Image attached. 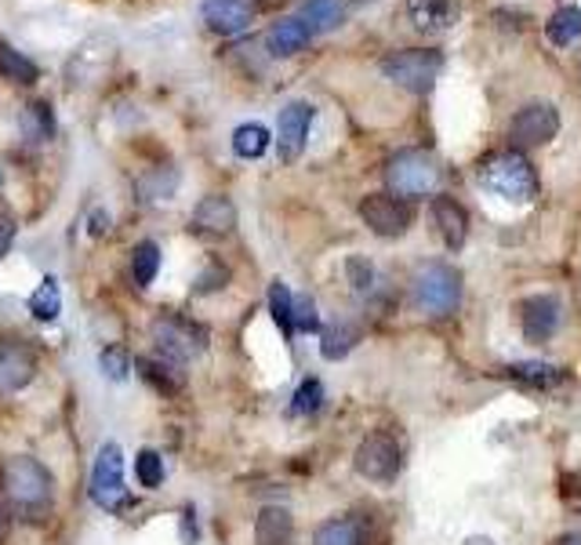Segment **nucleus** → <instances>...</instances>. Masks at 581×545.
<instances>
[{"label":"nucleus","instance_id":"7ed1b4c3","mask_svg":"<svg viewBox=\"0 0 581 545\" xmlns=\"http://www.w3.org/2000/svg\"><path fill=\"white\" fill-rule=\"evenodd\" d=\"M440 179H444L440 164L422 149H403L386 164V186H389V193L400 197V200L433 197Z\"/></svg>","mask_w":581,"mask_h":545},{"label":"nucleus","instance_id":"a211bd4d","mask_svg":"<svg viewBox=\"0 0 581 545\" xmlns=\"http://www.w3.org/2000/svg\"><path fill=\"white\" fill-rule=\"evenodd\" d=\"M407 19L418 33H444L455 26L458 4L455 0H407Z\"/></svg>","mask_w":581,"mask_h":545},{"label":"nucleus","instance_id":"b1692460","mask_svg":"<svg viewBox=\"0 0 581 545\" xmlns=\"http://www.w3.org/2000/svg\"><path fill=\"white\" fill-rule=\"evenodd\" d=\"M357 342H360V331L349 327V324H331V327L320 331V353H324V360L349 357Z\"/></svg>","mask_w":581,"mask_h":545},{"label":"nucleus","instance_id":"0eeeda50","mask_svg":"<svg viewBox=\"0 0 581 545\" xmlns=\"http://www.w3.org/2000/svg\"><path fill=\"white\" fill-rule=\"evenodd\" d=\"M91 502L105 513H121L127 505V483H124V452L121 444H102L91 466Z\"/></svg>","mask_w":581,"mask_h":545},{"label":"nucleus","instance_id":"37998d69","mask_svg":"<svg viewBox=\"0 0 581 545\" xmlns=\"http://www.w3.org/2000/svg\"><path fill=\"white\" fill-rule=\"evenodd\" d=\"M0 182H4V179H0Z\"/></svg>","mask_w":581,"mask_h":545},{"label":"nucleus","instance_id":"72a5a7b5","mask_svg":"<svg viewBox=\"0 0 581 545\" xmlns=\"http://www.w3.org/2000/svg\"><path fill=\"white\" fill-rule=\"evenodd\" d=\"M320 408H324V386H320V378H305L299 393H294L291 414H316Z\"/></svg>","mask_w":581,"mask_h":545},{"label":"nucleus","instance_id":"ddd939ff","mask_svg":"<svg viewBox=\"0 0 581 545\" xmlns=\"http://www.w3.org/2000/svg\"><path fill=\"white\" fill-rule=\"evenodd\" d=\"M33 375H37V357L26 342H0V393H19L33 382Z\"/></svg>","mask_w":581,"mask_h":545},{"label":"nucleus","instance_id":"2f4dec72","mask_svg":"<svg viewBox=\"0 0 581 545\" xmlns=\"http://www.w3.org/2000/svg\"><path fill=\"white\" fill-rule=\"evenodd\" d=\"M135 477L146 491H157L164 483V458L153 452V447H146V452H138L135 458Z\"/></svg>","mask_w":581,"mask_h":545},{"label":"nucleus","instance_id":"58836bf2","mask_svg":"<svg viewBox=\"0 0 581 545\" xmlns=\"http://www.w3.org/2000/svg\"><path fill=\"white\" fill-rule=\"evenodd\" d=\"M11 241H15V222H11L8 215H0V258L8 255Z\"/></svg>","mask_w":581,"mask_h":545},{"label":"nucleus","instance_id":"bb28decb","mask_svg":"<svg viewBox=\"0 0 581 545\" xmlns=\"http://www.w3.org/2000/svg\"><path fill=\"white\" fill-rule=\"evenodd\" d=\"M269 149V132L262 124H241L233 132V153L241 160H258Z\"/></svg>","mask_w":581,"mask_h":545},{"label":"nucleus","instance_id":"f8f14e48","mask_svg":"<svg viewBox=\"0 0 581 545\" xmlns=\"http://www.w3.org/2000/svg\"><path fill=\"white\" fill-rule=\"evenodd\" d=\"M310 127H313V105L310 102H288L280 110V121H277V149H280V160H299L302 149H305V138H310Z\"/></svg>","mask_w":581,"mask_h":545},{"label":"nucleus","instance_id":"c756f323","mask_svg":"<svg viewBox=\"0 0 581 545\" xmlns=\"http://www.w3.org/2000/svg\"><path fill=\"white\" fill-rule=\"evenodd\" d=\"M22 132H26L33 142H47L55 135V116H52V105L47 102H30L26 110H22Z\"/></svg>","mask_w":581,"mask_h":545},{"label":"nucleus","instance_id":"4c0bfd02","mask_svg":"<svg viewBox=\"0 0 581 545\" xmlns=\"http://www.w3.org/2000/svg\"><path fill=\"white\" fill-rule=\"evenodd\" d=\"M225 280H230V272L225 269H208L204 277L197 280V294H211V291H219V288H225Z\"/></svg>","mask_w":581,"mask_h":545},{"label":"nucleus","instance_id":"1a4fd4ad","mask_svg":"<svg viewBox=\"0 0 581 545\" xmlns=\"http://www.w3.org/2000/svg\"><path fill=\"white\" fill-rule=\"evenodd\" d=\"M360 219H364V226L378 236H403L411 230L414 211L407 200H400L393 193H371L360 200Z\"/></svg>","mask_w":581,"mask_h":545},{"label":"nucleus","instance_id":"39448f33","mask_svg":"<svg viewBox=\"0 0 581 545\" xmlns=\"http://www.w3.org/2000/svg\"><path fill=\"white\" fill-rule=\"evenodd\" d=\"M444 69V55L433 47H407V52H393L382 58V74L393 80L396 88L425 94Z\"/></svg>","mask_w":581,"mask_h":545},{"label":"nucleus","instance_id":"ea45409f","mask_svg":"<svg viewBox=\"0 0 581 545\" xmlns=\"http://www.w3.org/2000/svg\"><path fill=\"white\" fill-rule=\"evenodd\" d=\"M8 531H11V513H8V505L0 502V545H4L8 538Z\"/></svg>","mask_w":581,"mask_h":545},{"label":"nucleus","instance_id":"f257e3e1","mask_svg":"<svg viewBox=\"0 0 581 545\" xmlns=\"http://www.w3.org/2000/svg\"><path fill=\"white\" fill-rule=\"evenodd\" d=\"M0 491H4L8 513L26 524H44L55 509V480L37 458L11 455L0 461Z\"/></svg>","mask_w":581,"mask_h":545},{"label":"nucleus","instance_id":"412c9836","mask_svg":"<svg viewBox=\"0 0 581 545\" xmlns=\"http://www.w3.org/2000/svg\"><path fill=\"white\" fill-rule=\"evenodd\" d=\"M313 545H367V531L357 516H335L316 527Z\"/></svg>","mask_w":581,"mask_h":545},{"label":"nucleus","instance_id":"dca6fc26","mask_svg":"<svg viewBox=\"0 0 581 545\" xmlns=\"http://www.w3.org/2000/svg\"><path fill=\"white\" fill-rule=\"evenodd\" d=\"M433 230L440 233V241L450 247V252H458V247L466 244V236H469L466 208H461L455 197H436L433 200Z\"/></svg>","mask_w":581,"mask_h":545},{"label":"nucleus","instance_id":"7c9ffc66","mask_svg":"<svg viewBox=\"0 0 581 545\" xmlns=\"http://www.w3.org/2000/svg\"><path fill=\"white\" fill-rule=\"evenodd\" d=\"M545 37H549L552 44H571L581 37V8H563L556 11V15L549 19V26H545Z\"/></svg>","mask_w":581,"mask_h":545},{"label":"nucleus","instance_id":"393cba45","mask_svg":"<svg viewBox=\"0 0 581 545\" xmlns=\"http://www.w3.org/2000/svg\"><path fill=\"white\" fill-rule=\"evenodd\" d=\"M30 313L41 320V324H52L63 313V291H58L55 277H44L41 288L30 294Z\"/></svg>","mask_w":581,"mask_h":545},{"label":"nucleus","instance_id":"f704fd0d","mask_svg":"<svg viewBox=\"0 0 581 545\" xmlns=\"http://www.w3.org/2000/svg\"><path fill=\"white\" fill-rule=\"evenodd\" d=\"M175 186H179V175L175 171L168 175V179H164V171H153L138 182V193H142V200H171Z\"/></svg>","mask_w":581,"mask_h":545},{"label":"nucleus","instance_id":"f3484780","mask_svg":"<svg viewBox=\"0 0 581 545\" xmlns=\"http://www.w3.org/2000/svg\"><path fill=\"white\" fill-rule=\"evenodd\" d=\"M135 367L142 371V378L157 389V393H182L186 389V364L164 357V353H149V357H138Z\"/></svg>","mask_w":581,"mask_h":545},{"label":"nucleus","instance_id":"9d476101","mask_svg":"<svg viewBox=\"0 0 581 545\" xmlns=\"http://www.w3.org/2000/svg\"><path fill=\"white\" fill-rule=\"evenodd\" d=\"M560 132V110L552 102H527L524 110L513 116V127H509V138L516 146H545L549 138Z\"/></svg>","mask_w":581,"mask_h":545},{"label":"nucleus","instance_id":"e433bc0d","mask_svg":"<svg viewBox=\"0 0 581 545\" xmlns=\"http://www.w3.org/2000/svg\"><path fill=\"white\" fill-rule=\"evenodd\" d=\"M291 320H294V331H320V316H316V305L313 299H294L291 305Z\"/></svg>","mask_w":581,"mask_h":545},{"label":"nucleus","instance_id":"c85d7f7f","mask_svg":"<svg viewBox=\"0 0 581 545\" xmlns=\"http://www.w3.org/2000/svg\"><path fill=\"white\" fill-rule=\"evenodd\" d=\"M291 305H294V294L288 291V283L272 280L269 283V313L277 320V327L283 331V338H294V320H291Z\"/></svg>","mask_w":581,"mask_h":545},{"label":"nucleus","instance_id":"9b49d317","mask_svg":"<svg viewBox=\"0 0 581 545\" xmlns=\"http://www.w3.org/2000/svg\"><path fill=\"white\" fill-rule=\"evenodd\" d=\"M516 324L530 342H549L560 331V302L552 294H530L516 302Z\"/></svg>","mask_w":581,"mask_h":545},{"label":"nucleus","instance_id":"2eb2a0df","mask_svg":"<svg viewBox=\"0 0 581 545\" xmlns=\"http://www.w3.org/2000/svg\"><path fill=\"white\" fill-rule=\"evenodd\" d=\"M236 226V208L230 197H204L193 211V233L200 236H230Z\"/></svg>","mask_w":581,"mask_h":545},{"label":"nucleus","instance_id":"4468645a","mask_svg":"<svg viewBox=\"0 0 581 545\" xmlns=\"http://www.w3.org/2000/svg\"><path fill=\"white\" fill-rule=\"evenodd\" d=\"M255 11H258L255 0H204L200 15H204L208 30L222 33V37H236V33L252 26Z\"/></svg>","mask_w":581,"mask_h":545},{"label":"nucleus","instance_id":"a878e982","mask_svg":"<svg viewBox=\"0 0 581 545\" xmlns=\"http://www.w3.org/2000/svg\"><path fill=\"white\" fill-rule=\"evenodd\" d=\"M0 77H4V80H15V85H33V80L41 77V69L33 66L22 52H15L11 44L0 41Z\"/></svg>","mask_w":581,"mask_h":545},{"label":"nucleus","instance_id":"c9c22d12","mask_svg":"<svg viewBox=\"0 0 581 545\" xmlns=\"http://www.w3.org/2000/svg\"><path fill=\"white\" fill-rule=\"evenodd\" d=\"M346 272H349V283H353V291H357V294H367L375 288V269H371L367 258H349Z\"/></svg>","mask_w":581,"mask_h":545},{"label":"nucleus","instance_id":"473e14b6","mask_svg":"<svg viewBox=\"0 0 581 545\" xmlns=\"http://www.w3.org/2000/svg\"><path fill=\"white\" fill-rule=\"evenodd\" d=\"M99 367L105 378H113V382H124L127 375H132V357H127L124 346H105L99 353Z\"/></svg>","mask_w":581,"mask_h":545},{"label":"nucleus","instance_id":"6ab92c4d","mask_svg":"<svg viewBox=\"0 0 581 545\" xmlns=\"http://www.w3.org/2000/svg\"><path fill=\"white\" fill-rule=\"evenodd\" d=\"M255 545H294V516L283 505H266L255 516Z\"/></svg>","mask_w":581,"mask_h":545},{"label":"nucleus","instance_id":"423d86ee","mask_svg":"<svg viewBox=\"0 0 581 545\" xmlns=\"http://www.w3.org/2000/svg\"><path fill=\"white\" fill-rule=\"evenodd\" d=\"M149 335H153L157 353H164V357H171L179 364H186L189 357H200V353L208 349V327L197 324V320H189V316H179V313H160L157 320H153Z\"/></svg>","mask_w":581,"mask_h":545},{"label":"nucleus","instance_id":"a19ab883","mask_svg":"<svg viewBox=\"0 0 581 545\" xmlns=\"http://www.w3.org/2000/svg\"><path fill=\"white\" fill-rule=\"evenodd\" d=\"M556 545H581V535H563Z\"/></svg>","mask_w":581,"mask_h":545},{"label":"nucleus","instance_id":"aec40b11","mask_svg":"<svg viewBox=\"0 0 581 545\" xmlns=\"http://www.w3.org/2000/svg\"><path fill=\"white\" fill-rule=\"evenodd\" d=\"M313 41V33L310 26L299 19V15H291V19H283L277 22L269 33H266V47H269V55H277V58H288V55H299L305 44Z\"/></svg>","mask_w":581,"mask_h":545},{"label":"nucleus","instance_id":"6e6552de","mask_svg":"<svg viewBox=\"0 0 581 545\" xmlns=\"http://www.w3.org/2000/svg\"><path fill=\"white\" fill-rule=\"evenodd\" d=\"M353 466L364 480L371 483H393L400 477V466H403V452L396 444L393 433H367L360 447H357V458H353Z\"/></svg>","mask_w":581,"mask_h":545},{"label":"nucleus","instance_id":"20e7f679","mask_svg":"<svg viewBox=\"0 0 581 545\" xmlns=\"http://www.w3.org/2000/svg\"><path fill=\"white\" fill-rule=\"evenodd\" d=\"M414 302L429 316L455 313L461 302V272L447 263H425L414 272Z\"/></svg>","mask_w":581,"mask_h":545},{"label":"nucleus","instance_id":"f03ea898","mask_svg":"<svg viewBox=\"0 0 581 545\" xmlns=\"http://www.w3.org/2000/svg\"><path fill=\"white\" fill-rule=\"evenodd\" d=\"M480 182L483 189L513 200V204H530L538 197V171L530 168V160L519 149H505L491 157L480 168Z\"/></svg>","mask_w":581,"mask_h":545},{"label":"nucleus","instance_id":"79ce46f5","mask_svg":"<svg viewBox=\"0 0 581 545\" xmlns=\"http://www.w3.org/2000/svg\"><path fill=\"white\" fill-rule=\"evenodd\" d=\"M466 545H491V542H488V538H469Z\"/></svg>","mask_w":581,"mask_h":545},{"label":"nucleus","instance_id":"cd10ccee","mask_svg":"<svg viewBox=\"0 0 581 545\" xmlns=\"http://www.w3.org/2000/svg\"><path fill=\"white\" fill-rule=\"evenodd\" d=\"M160 269V247L153 241H142L132 247V280L138 283V288H149L153 277H157Z\"/></svg>","mask_w":581,"mask_h":545},{"label":"nucleus","instance_id":"5701e85b","mask_svg":"<svg viewBox=\"0 0 581 545\" xmlns=\"http://www.w3.org/2000/svg\"><path fill=\"white\" fill-rule=\"evenodd\" d=\"M299 19L305 22V26H310V33L316 37V33L335 30L338 22L346 19V8H342V0H305Z\"/></svg>","mask_w":581,"mask_h":545},{"label":"nucleus","instance_id":"4be33fe9","mask_svg":"<svg viewBox=\"0 0 581 545\" xmlns=\"http://www.w3.org/2000/svg\"><path fill=\"white\" fill-rule=\"evenodd\" d=\"M505 375L513 378V382L527 386V389H552L563 382V371L552 364H538V360H527V364H513L505 367Z\"/></svg>","mask_w":581,"mask_h":545}]
</instances>
